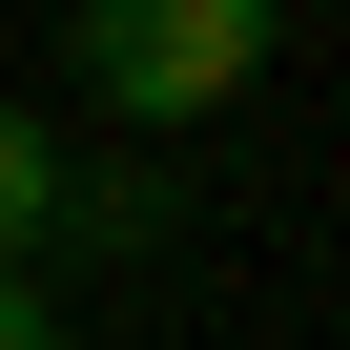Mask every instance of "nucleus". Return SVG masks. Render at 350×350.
<instances>
[{
  "label": "nucleus",
  "mask_w": 350,
  "mask_h": 350,
  "mask_svg": "<svg viewBox=\"0 0 350 350\" xmlns=\"http://www.w3.org/2000/svg\"><path fill=\"white\" fill-rule=\"evenodd\" d=\"M83 103L103 124H186V103H227L247 62H268V0H83Z\"/></svg>",
  "instance_id": "f257e3e1"
},
{
  "label": "nucleus",
  "mask_w": 350,
  "mask_h": 350,
  "mask_svg": "<svg viewBox=\"0 0 350 350\" xmlns=\"http://www.w3.org/2000/svg\"><path fill=\"white\" fill-rule=\"evenodd\" d=\"M62 227H83V247H144L165 186H144V165H62Z\"/></svg>",
  "instance_id": "7ed1b4c3"
},
{
  "label": "nucleus",
  "mask_w": 350,
  "mask_h": 350,
  "mask_svg": "<svg viewBox=\"0 0 350 350\" xmlns=\"http://www.w3.org/2000/svg\"><path fill=\"white\" fill-rule=\"evenodd\" d=\"M42 227H62V144L0 103V247H42Z\"/></svg>",
  "instance_id": "f03ea898"
},
{
  "label": "nucleus",
  "mask_w": 350,
  "mask_h": 350,
  "mask_svg": "<svg viewBox=\"0 0 350 350\" xmlns=\"http://www.w3.org/2000/svg\"><path fill=\"white\" fill-rule=\"evenodd\" d=\"M0 350H62V329H42V288H21V268H0Z\"/></svg>",
  "instance_id": "20e7f679"
}]
</instances>
